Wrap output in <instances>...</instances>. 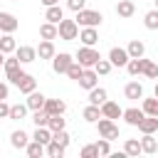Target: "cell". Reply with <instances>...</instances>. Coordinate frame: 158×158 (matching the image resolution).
<instances>
[{"label": "cell", "mask_w": 158, "mask_h": 158, "mask_svg": "<svg viewBox=\"0 0 158 158\" xmlns=\"http://www.w3.org/2000/svg\"><path fill=\"white\" fill-rule=\"evenodd\" d=\"M74 62V57L72 54H67V52H59V54H54L52 57V69L57 72V74H67V69H69V64Z\"/></svg>", "instance_id": "cell-5"}, {"label": "cell", "mask_w": 158, "mask_h": 158, "mask_svg": "<svg viewBox=\"0 0 158 158\" xmlns=\"http://www.w3.org/2000/svg\"><path fill=\"white\" fill-rule=\"evenodd\" d=\"M67 7H69L72 12H79V10L86 7V0H67Z\"/></svg>", "instance_id": "cell-44"}, {"label": "cell", "mask_w": 158, "mask_h": 158, "mask_svg": "<svg viewBox=\"0 0 158 158\" xmlns=\"http://www.w3.org/2000/svg\"><path fill=\"white\" fill-rule=\"evenodd\" d=\"M64 126H67V121L62 118V114H52V116H49V123H47V128H49L52 133H54V131H62Z\"/></svg>", "instance_id": "cell-35"}, {"label": "cell", "mask_w": 158, "mask_h": 158, "mask_svg": "<svg viewBox=\"0 0 158 158\" xmlns=\"http://www.w3.org/2000/svg\"><path fill=\"white\" fill-rule=\"evenodd\" d=\"M17 17L12 15V12H0V32L2 35H12L15 30H17Z\"/></svg>", "instance_id": "cell-8"}, {"label": "cell", "mask_w": 158, "mask_h": 158, "mask_svg": "<svg viewBox=\"0 0 158 158\" xmlns=\"http://www.w3.org/2000/svg\"><path fill=\"white\" fill-rule=\"evenodd\" d=\"M94 72H96V74H101V77H104V74H109V72H111V62H109V59H99V62L94 64Z\"/></svg>", "instance_id": "cell-41"}, {"label": "cell", "mask_w": 158, "mask_h": 158, "mask_svg": "<svg viewBox=\"0 0 158 158\" xmlns=\"http://www.w3.org/2000/svg\"><path fill=\"white\" fill-rule=\"evenodd\" d=\"M5 74H7V79H10V84H15L17 86V81H20V77L25 74L20 67H15V69H5Z\"/></svg>", "instance_id": "cell-42"}, {"label": "cell", "mask_w": 158, "mask_h": 158, "mask_svg": "<svg viewBox=\"0 0 158 158\" xmlns=\"http://www.w3.org/2000/svg\"><path fill=\"white\" fill-rule=\"evenodd\" d=\"M146 114H143V109H138V106H131V109H123V114H121V118L128 123V126H138V121L143 118Z\"/></svg>", "instance_id": "cell-11"}, {"label": "cell", "mask_w": 158, "mask_h": 158, "mask_svg": "<svg viewBox=\"0 0 158 158\" xmlns=\"http://www.w3.org/2000/svg\"><path fill=\"white\" fill-rule=\"evenodd\" d=\"M52 138H54L59 146H64V148H67V146H69V141H72V136H69L64 128H62V131H54V133H52Z\"/></svg>", "instance_id": "cell-40"}, {"label": "cell", "mask_w": 158, "mask_h": 158, "mask_svg": "<svg viewBox=\"0 0 158 158\" xmlns=\"http://www.w3.org/2000/svg\"><path fill=\"white\" fill-rule=\"evenodd\" d=\"M32 138H35V141H40L42 146H47V143L52 141V131H49L47 126H37V131L32 133Z\"/></svg>", "instance_id": "cell-32"}, {"label": "cell", "mask_w": 158, "mask_h": 158, "mask_svg": "<svg viewBox=\"0 0 158 158\" xmlns=\"http://www.w3.org/2000/svg\"><path fill=\"white\" fill-rule=\"evenodd\" d=\"M25 153H27L30 158H42V156H44V146H42L40 141H35V138H32V141L25 146Z\"/></svg>", "instance_id": "cell-27"}, {"label": "cell", "mask_w": 158, "mask_h": 158, "mask_svg": "<svg viewBox=\"0 0 158 158\" xmlns=\"http://www.w3.org/2000/svg\"><path fill=\"white\" fill-rule=\"evenodd\" d=\"M15 49H17L15 37L12 35H0V52L2 54H15Z\"/></svg>", "instance_id": "cell-24"}, {"label": "cell", "mask_w": 158, "mask_h": 158, "mask_svg": "<svg viewBox=\"0 0 158 158\" xmlns=\"http://www.w3.org/2000/svg\"><path fill=\"white\" fill-rule=\"evenodd\" d=\"M27 111H30L27 104H12V106H10V118H12V121H22V118L27 116Z\"/></svg>", "instance_id": "cell-31"}, {"label": "cell", "mask_w": 158, "mask_h": 158, "mask_svg": "<svg viewBox=\"0 0 158 158\" xmlns=\"http://www.w3.org/2000/svg\"><path fill=\"white\" fill-rule=\"evenodd\" d=\"M138 131L141 133H156L158 131V116H143L141 121H138Z\"/></svg>", "instance_id": "cell-15"}, {"label": "cell", "mask_w": 158, "mask_h": 158, "mask_svg": "<svg viewBox=\"0 0 158 158\" xmlns=\"http://www.w3.org/2000/svg\"><path fill=\"white\" fill-rule=\"evenodd\" d=\"M96 128H99V136H101V138H106V141H116V138H118V126L114 123V118L99 116Z\"/></svg>", "instance_id": "cell-4"}, {"label": "cell", "mask_w": 158, "mask_h": 158, "mask_svg": "<svg viewBox=\"0 0 158 158\" xmlns=\"http://www.w3.org/2000/svg\"><path fill=\"white\" fill-rule=\"evenodd\" d=\"M74 20H77V25H79V27H99V25H101V20H104V15H101L99 10H86V7H84V10H79V12H77V17H74Z\"/></svg>", "instance_id": "cell-2"}, {"label": "cell", "mask_w": 158, "mask_h": 158, "mask_svg": "<svg viewBox=\"0 0 158 158\" xmlns=\"http://www.w3.org/2000/svg\"><path fill=\"white\" fill-rule=\"evenodd\" d=\"M99 109H101V116H106V118H121V114H123V109H121L116 101H109V99H106Z\"/></svg>", "instance_id": "cell-10"}, {"label": "cell", "mask_w": 158, "mask_h": 158, "mask_svg": "<svg viewBox=\"0 0 158 158\" xmlns=\"http://www.w3.org/2000/svg\"><path fill=\"white\" fill-rule=\"evenodd\" d=\"M37 49V57L40 59H52L54 54H57V49H54V42L52 40H42L40 42V47H35Z\"/></svg>", "instance_id": "cell-14"}, {"label": "cell", "mask_w": 158, "mask_h": 158, "mask_svg": "<svg viewBox=\"0 0 158 158\" xmlns=\"http://www.w3.org/2000/svg\"><path fill=\"white\" fill-rule=\"evenodd\" d=\"M81 72H84V67H81V64H79V62H77V59H74V62H72V64H69V69H67V77H69V79H74V81H77V79H79V77H81Z\"/></svg>", "instance_id": "cell-39"}, {"label": "cell", "mask_w": 158, "mask_h": 158, "mask_svg": "<svg viewBox=\"0 0 158 158\" xmlns=\"http://www.w3.org/2000/svg\"><path fill=\"white\" fill-rule=\"evenodd\" d=\"M17 89H20L22 94H30V91H35V89H37V79H35L32 74H27V72H25V74L20 77V81H17Z\"/></svg>", "instance_id": "cell-16"}, {"label": "cell", "mask_w": 158, "mask_h": 158, "mask_svg": "<svg viewBox=\"0 0 158 158\" xmlns=\"http://www.w3.org/2000/svg\"><path fill=\"white\" fill-rule=\"evenodd\" d=\"M128 52L123 49V47H111V52H109V62H111V67H126L128 64Z\"/></svg>", "instance_id": "cell-7"}, {"label": "cell", "mask_w": 158, "mask_h": 158, "mask_svg": "<svg viewBox=\"0 0 158 158\" xmlns=\"http://www.w3.org/2000/svg\"><path fill=\"white\" fill-rule=\"evenodd\" d=\"M143 25H146L148 30H158V10H148V12L143 15Z\"/></svg>", "instance_id": "cell-36"}, {"label": "cell", "mask_w": 158, "mask_h": 158, "mask_svg": "<svg viewBox=\"0 0 158 158\" xmlns=\"http://www.w3.org/2000/svg\"><path fill=\"white\" fill-rule=\"evenodd\" d=\"M109 99V94H106V89L104 86H94V89H89V104H96V106H101L104 101Z\"/></svg>", "instance_id": "cell-20"}, {"label": "cell", "mask_w": 158, "mask_h": 158, "mask_svg": "<svg viewBox=\"0 0 158 158\" xmlns=\"http://www.w3.org/2000/svg\"><path fill=\"white\" fill-rule=\"evenodd\" d=\"M123 94H126V99H143V84H138V81H128L126 86H123Z\"/></svg>", "instance_id": "cell-19"}, {"label": "cell", "mask_w": 158, "mask_h": 158, "mask_svg": "<svg viewBox=\"0 0 158 158\" xmlns=\"http://www.w3.org/2000/svg\"><path fill=\"white\" fill-rule=\"evenodd\" d=\"M0 35H2V32H0Z\"/></svg>", "instance_id": "cell-52"}, {"label": "cell", "mask_w": 158, "mask_h": 158, "mask_svg": "<svg viewBox=\"0 0 158 158\" xmlns=\"http://www.w3.org/2000/svg\"><path fill=\"white\" fill-rule=\"evenodd\" d=\"M32 121H35V126H47V123H49V114H47L44 109H37V111L32 114Z\"/></svg>", "instance_id": "cell-37"}, {"label": "cell", "mask_w": 158, "mask_h": 158, "mask_svg": "<svg viewBox=\"0 0 158 158\" xmlns=\"http://www.w3.org/2000/svg\"><path fill=\"white\" fill-rule=\"evenodd\" d=\"M79 40H81V44H86V47H94V44L99 42V32H96V27H81V32H79Z\"/></svg>", "instance_id": "cell-13"}, {"label": "cell", "mask_w": 158, "mask_h": 158, "mask_svg": "<svg viewBox=\"0 0 158 158\" xmlns=\"http://www.w3.org/2000/svg\"><path fill=\"white\" fill-rule=\"evenodd\" d=\"M44 99H47V96H44L42 91H37V89H35V91H30V94H27L25 104H27V109H30V111H37V109H42V106H44Z\"/></svg>", "instance_id": "cell-12"}, {"label": "cell", "mask_w": 158, "mask_h": 158, "mask_svg": "<svg viewBox=\"0 0 158 158\" xmlns=\"http://www.w3.org/2000/svg\"><path fill=\"white\" fill-rule=\"evenodd\" d=\"M74 59L81 64V67H94L99 59H101V54H99V49H94V47H79L77 49V54H74Z\"/></svg>", "instance_id": "cell-3"}, {"label": "cell", "mask_w": 158, "mask_h": 158, "mask_svg": "<svg viewBox=\"0 0 158 158\" xmlns=\"http://www.w3.org/2000/svg\"><path fill=\"white\" fill-rule=\"evenodd\" d=\"M99 116H101V109H99L96 104H89V106L81 111V118H84L86 123H96V121H99Z\"/></svg>", "instance_id": "cell-25"}, {"label": "cell", "mask_w": 158, "mask_h": 158, "mask_svg": "<svg viewBox=\"0 0 158 158\" xmlns=\"http://www.w3.org/2000/svg\"><path fill=\"white\" fill-rule=\"evenodd\" d=\"M156 10H158V0H156Z\"/></svg>", "instance_id": "cell-51"}, {"label": "cell", "mask_w": 158, "mask_h": 158, "mask_svg": "<svg viewBox=\"0 0 158 158\" xmlns=\"http://www.w3.org/2000/svg\"><path fill=\"white\" fill-rule=\"evenodd\" d=\"M2 64H5V54L0 52V67H2Z\"/></svg>", "instance_id": "cell-49"}, {"label": "cell", "mask_w": 158, "mask_h": 158, "mask_svg": "<svg viewBox=\"0 0 158 158\" xmlns=\"http://www.w3.org/2000/svg\"><path fill=\"white\" fill-rule=\"evenodd\" d=\"M10 143H12V148H20V151H25V146L30 143V136L20 128V131H12L10 133Z\"/></svg>", "instance_id": "cell-21"}, {"label": "cell", "mask_w": 158, "mask_h": 158, "mask_svg": "<svg viewBox=\"0 0 158 158\" xmlns=\"http://www.w3.org/2000/svg\"><path fill=\"white\" fill-rule=\"evenodd\" d=\"M7 91H10V89H7V84H2V81H0V99H7Z\"/></svg>", "instance_id": "cell-47"}, {"label": "cell", "mask_w": 158, "mask_h": 158, "mask_svg": "<svg viewBox=\"0 0 158 158\" xmlns=\"http://www.w3.org/2000/svg\"><path fill=\"white\" fill-rule=\"evenodd\" d=\"M15 57L20 59V64H30V62H35V59H37V49H35V47H30V44H22V47H17V49H15Z\"/></svg>", "instance_id": "cell-9"}, {"label": "cell", "mask_w": 158, "mask_h": 158, "mask_svg": "<svg viewBox=\"0 0 158 158\" xmlns=\"http://www.w3.org/2000/svg\"><path fill=\"white\" fill-rule=\"evenodd\" d=\"M57 37L59 40H64V42H72V40H77L79 37V25H77V20H59L57 22Z\"/></svg>", "instance_id": "cell-1"}, {"label": "cell", "mask_w": 158, "mask_h": 158, "mask_svg": "<svg viewBox=\"0 0 158 158\" xmlns=\"http://www.w3.org/2000/svg\"><path fill=\"white\" fill-rule=\"evenodd\" d=\"M143 64H146V57L128 59V64H126V72H128L131 77H138V74H143Z\"/></svg>", "instance_id": "cell-26"}, {"label": "cell", "mask_w": 158, "mask_h": 158, "mask_svg": "<svg viewBox=\"0 0 158 158\" xmlns=\"http://www.w3.org/2000/svg\"><path fill=\"white\" fill-rule=\"evenodd\" d=\"M40 37L42 40H57V25L54 22H42L40 25Z\"/></svg>", "instance_id": "cell-29"}, {"label": "cell", "mask_w": 158, "mask_h": 158, "mask_svg": "<svg viewBox=\"0 0 158 158\" xmlns=\"http://www.w3.org/2000/svg\"><path fill=\"white\" fill-rule=\"evenodd\" d=\"M64 151H67V148H64V146H59L54 138H52V141L44 146V153H47L49 158H62V156H64Z\"/></svg>", "instance_id": "cell-30"}, {"label": "cell", "mask_w": 158, "mask_h": 158, "mask_svg": "<svg viewBox=\"0 0 158 158\" xmlns=\"http://www.w3.org/2000/svg\"><path fill=\"white\" fill-rule=\"evenodd\" d=\"M0 118H10V104H5V99H0Z\"/></svg>", "instance_id": "cell-46"}, {"label": "cell", "mask_w": 158, "mask_h": 158, "mask_svg": "<svg viewBox=\"0 0 158 158\" xmlns=\"http://www.w3.org/2000/svg\"><path fill=\"white\" fill-rule=\"evenodd\" d=\"M42 109H44L49 116H52V114H64V111H67V104H64L62 99H44V106H42Z\"/></svg>", "instance_id": "cell-17"}, {"label": "cell", "mask_w": 158, "mask_h": 158, "mask_svg": "<svg viewBox=\"0 0 158 158\" xmlns=\"http://www.w3.org/2000/svg\"><path fill=\"white\" fill-rule=\"evenodd\" d=\"M77 81H79V86H81V89H86V91H89V89H94V86L99 84V74L94 72V67H84V72H81V77H79Z\"/></svg>", "instance_id": "cell-6"}, {"label": "cell", "mask_w": 158, "mask_h": 158, "mask_svg": "<svg viewBox=\"0 0 158 158\" xmlns=\"http://www.w3.org/2000/svg\"><path fill=\"white\" fill-rule=\"evenodd\" d=\"M94 146H96V151H99V156H109V153H111V141H106V138H101V141H96Z\"/></svg>", "instance_id": "cell-43"}, {"label": "cell", "mask_w": 158, "mask_h": 158, "mask_svg": "<svg viewBox=\"0 0 158 158\" xmlns=\"http://www.w3.org/2000/svg\"><path fill=\"white\" fill-rule=\"evenodd\" d=\"M133 12H136L133 0H118L116 2V15L118 17H133Z\"/></svg>", "instance_id": "cell-18"}, {"label": "cell", "mask_w": 158, "mask_h": 158, "mask_svg": "<svg viewBox=\"0 0 158 158\" xmlns=\"http://www.w3.org/2000/svg\"><path fill=\"white\" fill-rule=\"evenodd\" d=\"M126 52H128V57H131V59H138V57H143V54H146V44H143L141 40H131V42H128V47H126Z\"/></svg>", "instance_id": "cell-23"}, {"label": "cell", "mask_w": 158, "mask_h": 158, "mask_svg": "<svg viewBox=\"0 0 158 158\" xmlns=\"http://www.w3.org/2000/svg\"><path fill=\"white\" fill-rule=\"evenodd\" d=\"M153 96H158V84H156V94H153Z\"/></svg>", "instance_id": "cell-50"}, {"label": "cell", "mask_w": 158, "mask_h": 158, "mask_svg": "<svg viewBox=\"0 0 158 158\" xmlns=\"http://www.w3.org/2000/svg\"><path fill=\"white\" fill-rule=\"evenodd\" d=\"M156 151H158V141L153 138V133H143V138H141V153L153 156Z\"/></svg>", "instance_id": "cell-22"}, {"label": "cell", "mask_w": 158, "mask_h": 158, "mask_svg": "<svg viewBox=\"0 0 158 158\" xmlns=\"http://www.w3.org/2000/svg\"><path fill=\"white\" fill-rule=\"evenodd\" d=\"M123 153H126V156H138V153H141V141H138V138H126Z\"/></svg>", "instance_id": "cell-33"}, {"label": "cell", "mask_w": 158, "mask_h": 158, "mask_svg": "<svg viewBox=\"0 0 158 158\" xmlns=\"http://www.w3.org/2000/svg\"><path fill=\"white\" fill-rule=\"evenodd\" d=\"M141 109H143V114H148V116H158V96H153V99H143Z\"/></svg>", "instance_id": "cell-34"}, {"label": "cell", "mask_w": 158, "mask_h": 158, "mask_svg": "<svg viewBox=\"0 0 158 158\" xmlns=\"http://www.w3.org/2000/svg\"><path fill=\"white\" fill-rule=\"evenodd\" d=\"M143 74H146L148 79H158V64H156L153 59H146V64H143Z\"/></svg>", "instance_id": "cell-38"}, {"label": "cell", "mask_w": 158, "mask_h": 158, "mask_svg": "<svg viewBox=\"0 0 158 158\" xmlns=\"http://www.w3.org/2000/svg\"><path fill=\"white\" fill-rule=\"evenodd\" d=\"M44 7H49V5H59V0H40Z\"/></svg>", "instance_id": "cell-48"}, {"label": "cell", "mask_w": 158, "mask_h": 158, "mask_svg": "<svg viewBox=\"0 0 158 158\" xmlns=\"http://www.w3.org/2000/svg\"><path fill=\"white\" fill-rule=\"evenodd\" d=\"M96 156H99L96 146H84L81 148V158H96Z\"/></svg>", "instance_id": "cell-45"}, {"label": "cell", "mask_w": 158, "mask_h": 158, "mask_svg": "<svg viewBox=\"0 0 158 158\" xmlns=\"http://www.w3.org/2000/svg\"><path fill=\"white\" fill-rule=\"evenodd\" d=\"M62 17H64V10H62L59 5H49L47 12H44V20H47V22H54V25H57Z\"/></svg>", "instance_id": "cell-28"}]
</instances>
